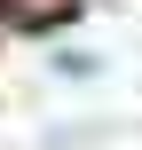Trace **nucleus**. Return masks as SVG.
Returning a JSON list of instances; mask_svg holds the SVG:
<instances>
[{"label":"nucleus","mask_w":142,"mask_h":150,"mask_svg":"<svg viewBox=\"0 0 142 150\" xmlns=\"http://www.w3.org/2000/svg\"><path fill=\"white\" fill-rule=\"evenodd\" d=\"M0 8H8V24H24V32H55V24L79 16V0H0Z\"/></svg>","instance_id":"1"}]
</instances>
